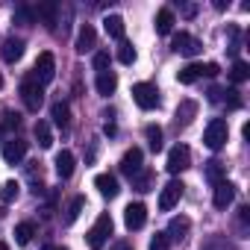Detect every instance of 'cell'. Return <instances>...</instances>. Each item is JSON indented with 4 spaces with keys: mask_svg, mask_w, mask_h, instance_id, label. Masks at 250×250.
I'll return each mask as SVG.
<instances>
[{
    "mask_svg": "<svg viewBox=\"0 0 250 250\" xmlns=\"http://www.w3.org/2000/svg\"><path fill=\"white\" fill-rule=\"evenodd\" d=\"M227 139H229V127H227V121H224V118H212V121L206 124V133H203L206 147H209V150H221V147L227 145Z\"/></svg>",
    "mask_w": 250,
    "mask_h": 250,
    "instance_id": "1",
    "label": "cell"
},
{
    "mask_svg": "<svg viewBox=\"0 0 250 250\" xmlns=\"http://www.w3.org/2000/svg\"><path fill=\"white\" fill-rule=\"evenodd\" d=\"M112 215L109 212H103L97 221H94V227L88 229V247L91 250H103V244L109 241V235H112Z\"/></svg>",
    "mask_w": 250,
    "mask_h": 250,
    "instance_id": "2",
    "label": "cell"
},
{
    "mask_svg": "<svg viewBox=\"0 0 250 250\" xmlns=\"http://www.w3.org/2000/svg\"><path fill=\"white\" fill-rule=\"evenodd\" d=\"M218 65L215 62H206V65H197V62H191V65H186L180 74H177V80L183 83V85H191V83H197L200 77H218Z\"/></svg>",
    "mask_w": 250,
    "mask_h": 250,
    "instance_id": "3",
    "label": "cell"
},
{
    "mask_svg": "<svg viewBox=\"0 0 250 250\" xmlns=\"http://www.w3.org/2000/svg\"><path fill=\"white\" fill-rule=\"evenodd\" d=\"M21 100H24V106H27L30 112H39V109L44 106V85H39L33 77L24 80V83H21Z\"/></svg>",
    "mask_w": 250,
    "mask_h": 250,
    "instance_id": "4",
    "label": "cell"
},
{
    "mask_svg": "<svg viewBox=\"0 0 250 250\" xmlns=\"http://www.w3.org/2000/svg\"><path fill=\"white\" fill-rule=\"evenodd\" d=\"M53 77H56V59H53V53H42L39 59H36V68H33V80L39 83V85H47V83H53Z\"/></svg>",
    "mask_w": 250,
    "mask_h": 250,
    "instance_id": "5",
    "label": "cell"
},
{
    "mask_svg": "<svg viewBox=\"0 0 250 250\" xmlns=\"http://www.w3.org/2000/svg\"><path fill=\"white\" fill-rule=\"evenodd\" d=\"M133 100L142 109H156L159 106V88L153 83H136L133 85Z\"/></svg>",
    "mask_w": 250,
    "mask_h": 250,
    "instance_id": "6",
    "label": "cell"
},
{
    "mask_svg": "<svg viewBox=\"0 0 250 250\" xmlns=\"http://www.w3.org/2000/svg\"><path fill=\"white\" fill-rule=\"evenodd\" d=\"M171 50L180 53V56H197V53L203 50V44H200L191 33H177V36L171 39Z\"/></svg>",
    "mask_w": 250,
    "mask_h": 250,
    "instance_id": "7",
    "label": "cell"
},
{
    "mask_svg": "<svg viewBox=\"0 0 250 250\" xmlns=\"http://www.w3.org/2000/svg\"><path fill=\"white\" fill-rule=\"evenodd\" d=\"M188 165H191V150H188L186 145H174L171 153H168V165H165V168H168L171 174H183Z\"/></svg>",
    "mask_w": 250,
    "mask_h": 250,
    "instance_id": "8",
    "label": "cell"
},
{
    "mask_svg": "<svg viewBox=\"0 0 250 250\" xmlns=\"http://www.w3.org/2000/svg\"><path fill=\"white\" fill-rule=\"evenodd\" d=\"M183 191H186V186H183L180 180H171V183H168V186L159 191V209H162V212H171V209L180 203Z\"/></svg>",
    "mask_w": 250,
    "mask_h": 250,
    "instance_id": "9",
    "label": "cell"
},
{
    "mask_svg": "<svg viewBox=\"0 0 250 250\" xmlns=\"http://www.w3.org/2000/svg\"><path fill=\"white\" fill-rule=\"evenodd\" d=\"M145 153H142V147H130L127 153H124V159H121V174H127L130 180L136 177V174H142L145 171Z\"/></svg>",
    "mask_w": 250,
    "mask_h": 250,
    "instance_id": "10",
    "label": "cell"
},
{
    "mask_svg": "<svg viewBox=\"0 0 250 250\" xmlns=\"http://www.w3.org/2000/svg\"><path fill=\"white\" fill-rule=\"evenodd\" d=\"M27 147H30V145H27L24 139H15V136H12L9 142H3V162H6V165H18V162L27 156Z\"/></svg>",
    "mask_w": 250,
    "mask_h": 250,
    "instance_id": "11",
    "label": "cell"
},
{
    "mask_svg": "<svg viewBox=\"0 0 250 250\" xmlns=\"http://www.w3.org/2000/svg\"><path fill=\"white\" fill-rule=\"evenodd\" d=\"M147 221V206L145 203H130L127 209H124V224H127V229H142Z\"/></svg>",
    "mask_w": 250,
    "mask_h": 250,
    "instance_id": "12",
    "label": "cell"
},
{
    "mask_svg": "<svg viewBox=\"0 0 250 250\" xmlns=\"http://www.w3.org/2000/svg\"><path fill=\"white\" fill-rule=\"evenodd\" d=\"M232 200H235V186H232V183H227V180H224V183H218V186H215V197H212L215 209H227Z\"/></svg>",
    "mask_w": 250,
    "mask_h": 250,
    "instance_id": "13",
    "label": "cell"
},
{
    "mask_svg": "<svg viewBox=\"0 0 250 250\" xmlns=\"http://www.w3.org/2000/svg\"><path fill=\"white\" fill-rule=\"evenodd\" d=\"M188 229H191V221L186 218V215H180V218H171V224H168V241H183L186 235H188Z\"/></svg>",
    "mask_w": 250,
    "mask_h": 250,
    "instance_id": "14",
    "label": "cell"
},
{
    "mask_svg": "<svg viewBox=\"0 0 250 250\" xmlns=\"http://www.w3.org/2000/svg\"><path fill=\"white\" fill-rule=\"evenodd\" d=\"M94 44H97V33H94V27L91 24H83V30H80V36H77V53H88V50H94Z\"/></svg>",
    "mask_w": 250,
    "mask_h": 250,
    "instance_id": "15",
    "label": "cell"
},
{
    "mask_svg": "<svg viewBox=\"0 0 250 250\" xmlns=\"http://www.w3.org/2000/svg\"><path fill=\"white\" fill-rule=\"evenodd\" d=\"M94 186H97V191H100L103 197H109V200H112V197H118V191H121V188H118L115 174H97V177H94Z\"/></svg>",
    "mask_w": 250,
    "mask_h": 250,
    "instance_id": "16",
    "label": "cell"
},
{
    "mask_svg": "<svg viewBox=\"0 0 250 250\" xmlns=\"http://www.w3.org/2000/svg\"><path fill=\"white\" fill-rule=\"evenodd\" d=\"M194 115H197V103L194 100H183L177 106V112H174V124H177V127H188Z\"/></svg>",
    "mask_w": 250,
    "mask_h": 250,
    "instance_id": "17",
    "label": "cell"
},
{
    "mask_svg": "<svg viewBox=\"0 0 250 250\" xmlns=\"http://www.w3.org/2000/svg\"><path fill=\"white\" fill-rule=\"evenodd\" d=\"M94 88H97V94L109 97V94L118 88V77H115V71H100L97 80H94Z\"/></svg>",
    "mask_w": 250,
    "mask_h": 250,
    "instance_id": "18",
    "label": "cell"
},
{
    "mask_svg": "<svg viewBox=\"0 0 250 250\" xmlns=\"http://www.w3.org/2000/svg\"><path fill=\"white\" fill-rule=\"evenodd\" d=\"M74 165H77V159H74L71 150H59L56 153V174H59V180H68L74 174Z\"/></svg>",
    "mask_w": 250,
    "mask_h": 250,
    "instance_id": "19",
    "label": "cell"
},
{
    "mask_svg": "<svg viewBox=\"0 0 250 250\" xmlns=\"http://www.w3.org/2000/svg\"><path fill=\"white\" fill-rule=\"evenodd\" d=\"M203 177H206L212 186H218V183H224V180H227V165H224L221 159H209V162H206V168H203Z\"/></svg>",
    "mask_w": 250,
    "mask_h": 250,
    "instance_id": "20",
    "label": "cell"
},
{
    "mask_svg": "<svg viewBox=\"0 0 250 250\" xmlns=\"http://www.w3.org/2000/svg\"><path fill=\"white\" fill-rule=\"evenodd\" d=\"M50 118H53V124H56L59 130H68V124H71V109H68V103H65V100H56L53 109H50Z\"/></svg>",
    "mask_w": 250,
    "mask_h": 250,
    "instance_id": "21",
    "label": "cell"
},
{
    "mask_svg": "<svg viewBox=\"0 0 250 250\" xmlns=\"http://www.w3.org/2000/svg\"><path fill=\"white\" fill-rule=\"evenodd\" d=\"M21 56H24V39H15V36L6 39L3 42V59L6 62H18Z\"/></svg>",
    "mask_w": 250,
    "mask_h": 250,
    "instance_id": "22",
    "label": "cell"
},
{
    "mask_svg": "<svg viewBox=\"0 0 250 250\" xmlns=\"http://www.w3.org/2000/svg\"><path fill=\"white\" fill-rule=\"evenodd\" d=\"M174 24H177V18H174V12H171L168 6L156 12V33H159V36H168V33L174 30Z\"/></svg>",
    "mask_w": 250,
    "mask_h": 250,
    "instance_id": "23",
    "label": "cell"
},
{
    "mask_svg": "<svg viewBox=\"0 0 250 250\" xmlns=\"http://www.w3.org/2000/svg\"><path fill=\"white\" fill-rule=\"evenodd\" d=\"M56 12H59L56 3H42V6L36 9V18H42L47 30H56Z\"/></svg>",
    "mask_w": 250,
    "mask_h": 250,
    "instance_id": "24",
    "label": "cell"
},
{
    "mask_svg": "<svg viewBox=\"0 0 250 250\" xmlns=\"http://www.w3.org/2000/svg\"><path fill=\"white\" fill-rule=\"evenodd\" d=\"M103 27H106V33H109L112 39H118V42H124V18H121V15H106V21H103Z\"/></svg>",
    "mask_w": 250,
    "mask_h": 250,
    "instance_id": "25",
    "label": "cell"
},
{
    "mask_svg": "<svg viewBox=\"0 0 250 250\" xmlns=\"http://www.w3.org/2000/svg\"><path fill=\"white\" fill-rule=\"evenodd\" d=\"M33 235H36V224H33V221H24V224L15 227V241H18V244H30Z\"/></svg>",
    "mask_w": 250,
    "mask_h": 250,
    "instance_id": "26",
    "label": "cell"
},
{
    "mask_svg": "<svg viewBox=\"0 0 250 250\" xmlns=\"http://www.w3.org/2000/svg\"><path fill=\"white\" fill-rule=\"evenodd\" d=\"M229 80H232V83L250 80V65H247L244 59H235V62H232V71H229Z\"/></svg>",
    "mask_w": 250,
    "mask_h": 250,
    "instance_id": "27",
    "label": "cell"
},
{
    "mask_svg": "<svg viewBox=\"0 0 250 250\" xmlns=\"http://www.w3.org/2000/svg\"><path fill=\"white\" fill-rule=\"evenodd\" d=\"M36 142H39V147H50L53 145V133L47 127V121H39L36 124Z\"/></svg>",
    "mask_w": 250,
    "mask_h": 250,
    "instance_id": "28",
    "label": "cell"
},
{
    "mask_svg": "<svg viewBox=\"0 0 250 250\" xmlns=\"http://www.w3.org/2000/svg\"><path fill=\"white\" fill-rule=\"evenodd\" d=\"M145 136H147V145H150V150H153V153H159V150H162V130L156 127V124H150V127L145 130Z\"/></svg>",
    "mask_w": 250,
    "mask_h": 250,
    "instance_id": "29",
    "label": "cell"
},
{
    "mask_svg": "<svg viewBox=\"0 0 250 250\" xmlns=\"http://www.w3.org/2000/svg\"><path fill=\"white\" fill-rule=\"evenodd\" d=\"M83 209H85V197H80V194H77V197L71 200L68 212H65V224H74V221L80 218V212H83Z\"/></svg>",
    "mask_w": 250,
    "mask_h": 250,
    "instance_id": "30",
    "label": "cell"
},
{
    "mask_svg": "<svg viewBox=\"0 0 250 250\" xmlns=\"http://www.w3.org/2000/svg\"><path fill=\"white\" fill-rule=\"evenodd\" d=\"M18 191H21V186H18L15 180H6L3 188H0V200H3V203H12V200H18Z\"/></svg>",
    "mask_w": 250,
    "mask_h": 250,
    "instance_id": "31",
    "label": "cell"
},
{
    "mask_svg": "<svg viewBox=\"0 0 250 250\" xmlns=\"http://www.w3.org/2000/svg\"><path fill=\"white\" fill-rule=\"evenodd\" d=\"M118 62H124V65H133L136 62V47L130 42H121L118 44Z\"/></svg>",
    "mask_w": 250,
    "mask_h": 250,
    "instance_id": "32",
    "label": "cell"
},
{
    "mask_svg": "<svg viewBox=\"0 0 250 250\" xmlns=\"http://www.w3.org/2000/svg\"><path fill=\"white\" fill-rule=\"evenodd\" d=\"M133 186H136L139 191H150V188H153V171L145 168L142 174H136V177H133Z\"/></svg>",
    "mask_w": 250,
    "mask_h": 250,
    "instance_id": "33",
    "label": "cell"
},
{
    "mask_svg": "<svg viewBox=\"0 0 250 250\" xmlns=\"http://www.w3.org/2000/svg\"><path fill=\"white\" fill-rule=\"evenodd\" d=\"M200 250H235V247H232V244H229L224 235H215V238H209V241H206Z\"/></svg>",
    "mask_w": 250,
    "mask_h": 250,
    "instance_id": "34",
    "label": "cell"
},
{
    "mask_svg": "<svg viewBox=\"0 0 250 250\" xmlns=\"http://www.w3.org/2000/svg\"><path fill=\"white\" fill-rule=\"evenodd\" d=\"M33 21H36V12H33L30 6H18V9H15V24H24V27H27V24H33Z\"/></svg>",
    "mask_w": 250,
    "mask_h": 250,
    "instance_id": "35",
    "label": "cell"
},
{
    "mask_svg": "<svg viewBox=\"0 0 250 250\" xmlns=\"http://www.w3.org/2000/svg\"><path fill=\"white\" fill-rule=\"evenodd\" d=\"M221 100H227V106H229V109H238V106H241V97H238V91H235V88H224Z\"/></svg>",
    "mask_w": 250,
    "mask_h": 250,
    "instance_id": "36",
    "label": "cell"
},
{
    "mask_svg": "<svg viewBox=\"0 0 250 250\" xmlns=\"http://www.w3.org/2000/svg\"><path fill=\"white\" fill-rule=\"evenodd\" d=\"M94 71L100 74V71H109V53L106 50H97L94 53Z\"/></svg>",
    "mask_w": 250,
    "mask_h": 250,
    "instance_id": "37",
    "label": "cell"
},
{
    "mask_svg": "<svg viewBox=\"0 0 250 250\" xmlns=\"http://www.w3.org/2000/svg\"><path fill=\"white\" fill-rule=\"evenodd\" d=\"M168 247H171L168 235H165V232H156V235H153V241H150V250H168Z\"/></svg>",
    "mask_w": 250,
    "mask_h": 250,
    "instance_id": "38",
    "label": "cell"
},
{
    "mask_svg": "<svg viewBox=\"0 0 250 250\" xmlns=\"http://www.w3.org/2000/svg\"><path fill=\"white\" fill-rule=\"evenodd\" d=\"M247 224H250V209H247V206H241V209H238V227H241V229H247Z\"/></svg>",
    "mask_w": 250,
    "mask_h": 250,
    "instance_id": "39",
    "label": "cell"
},
{
    "mask_svg": "<svg viewBox=\"0 0 250 250\" xmlns=\"http://www.w3.org/2000/svg\"><path fill=\"white\" fill-rule=\"evenodd\" d=\"M221 94H224V88H209V100H212V103H218Z\"/></svg>",
    "mask_w": 250,
    "mask_h": 250,
    "instance_id": "40",
    "label": "cell"
},
{
    "mask_svg": "<svg viewBox=\"0 0 250 250\" xmlns=\"http://www.w3.org/2000/svg\"><path fill=\"white\" fill-rule=\"evenodd\" d=\"M115 250H133V244H130V241H118V247H115Z\"/></svg>",
    "mask_w": 250,
    "mask_h": 250,
    "instance_id": "41",
    "label": "cell"
},
{
    "mask_svg": "<svg viewBox=\"0 0 250 250\" xmlns=\"http://www.w3.org/2000/svg\"><path fill=\"white\" fill-rule=\"evenodd\" d=\"M42 250H68V247H62V244H44Z\"/></svg>",
    "mask_w": 250,
    "mask_h": 250,
    "instance_id": "42",
    "label": "cell"
},
{
    "mask_svg": "<svg viewBox=\"0 0 250 250\" xmlns=\"http://www.w3.org/2000/svg\"><path fill=\"white\" fill-rule=\"evenodd\" d=\"M0 250H9V244H3V241H0Z\"/></svg>",
    "mask_w": 250,
    "mask_h": 250,
    "instance_id": "43",
    "label": "cell"
},
{
    "mask_svg": "<svg viewBox=\"0 0 250 250\" xmlns=\"http://www.w3.org/2000/svg\"><path fill=\"white\" fill-rule=\"evenodd\" d=\"M0 85H3V77H0Z\"/></svg>",
    "mask_w": 250,
    "mask_h": 250,
    "instance_id": "44",
    "label": "cell"
}]
</instances>
